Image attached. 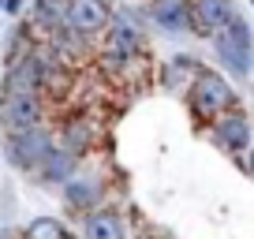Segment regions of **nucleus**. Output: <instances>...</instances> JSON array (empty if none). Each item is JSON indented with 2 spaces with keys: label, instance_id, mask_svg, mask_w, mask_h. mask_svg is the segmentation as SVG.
Segmentation results:
<instances>
[{
  "label": "nucleus",
  "instance_id": "nucleus-19",
  "mask_svg": "<svg viewBox=\"0 0 254 239\" xmlns=\"http://www.w3.org/2000/svg\"><path fill=\"white\" fill-rule=\"evenodd\" d=\"M247 168H251V176H254V142L247 146Z\"/></svg>",
  "mask_w": 254,
  "mask_h": 239
},
{
  "label": "nucleus",
  "instance_id": "nucleus-16",
  "mask_svg": "<svg viewBox=\"0 0 254 239\" xmlns=\"http://www.w3.org/2000/svg\"><path fill=\"white\" fill-rule=\"evenodd\" d=\"M23 239H71V236H67V228H64L56 217H34V221L26 224Z\"/></svg>",
  "mask_w": 254,
  "mask_h": 239
},
{
  "label": "nucleus",
  "instance_id": "nucleus-11",
  "mask_svg": "<svg viewBox=\"0 0 254 239\" xmlns=\"http://www.w3.org/2000/svg\"><path fill=\"white\" fill-rule=\"evenodd\" d=\"M101 194H105V187L94 176H71V179L64 183V202L71 209H94L97 202H101Z\"/></svg>",
  "mask_w": 254,
  "mask_h": 239
},
{
  "label": "nucleus",
  "instance_id": "nucleus-8",
  "mask_svg": "<svg viewBox=\"0 0 254 239\" xmlns=\"http://www.w3.org/2000/svg\"><path fill=\"white\" fill-rule=\"evenodd\" d=\"M4 94H34L41 97V71H38V56L23 53L15 60H8V71H4Z\"/></svg>",
  "mask_w": 254,
  "mask_h": 239
},
{
  "label": "nucleus",
  "instance_id": "nucleus-15",
  "mask_svg": "<svg viewBox=\"0 0 254 239\" xmlns=\"http://www.w3.org/2000/svg\"><path fill=\"white\" fill-rule=\"evenodd\" d=\"M64 11H67V0H34L30 4V19L38 30L53 34L56 26H64Z\"/></svg>",
  "mask_w": 254,
  "mask_h": 239
},
{
  "label": "nucleus",
  "instance_id": "nucleus-13",
  "mask_svg": "<svg viewBox=\"0 0 254 239\" xmlns=\"http://www.w3.org/2000/svg\"><path fill=\"white\" fill-rule=\"evenodd\" d=\"M90 146H94V127H90L86 120L71 116L67 123H64V135H60V150H67L71 157H82V153H90Z\"/></svg>",
  "mask_w": 254,
  "mask_h": 239
},
{
  "label": "nucleus",
  "instance_id": "nucleus-9",
  "mask_svg": "<svg viewBox=\"0 0 254 239\" xmlns=\"http://www.w3.org/2000/svg\"><path fill=\"white\" fill-rule=\"evenodd\" d=\"M232 15V0H190V34L209 38Z\"/></svg>",
  "mask_w": 254,
  "mask_h": 239
},
{
  "label": "nucleus",
  "instance_id": "nucleus-18",
  "mask_svg": "<svg viewBox=\"0 0 254 239\" xmlns=\"http://www.w3.org/2000/svg\"><path fill=\"white\" fill-rule=\"evenodd\" d=\"M4 11H8V15H23V11H26V0H4Z\"/></svg>",
  "mask_w": 254,
  "mask_h": 239
},
{
  "label": "nucleus",
  "instance_id": "nucleus-10",
  "mask_svg": "<svg viewBox=\"0 0 254 239\" xmlns=\"http://www.w3.org/2000/svg\"><path fill=\"white\" fill-rule=\"evenodd\" d=\"M150 19L168 34H190V0H153Z\"/></svg>",
  "mask_w": 254,
  "mask_h": 239
},
{
  "label": "nucleus",
  "instance_id": "nucleus-6",
  "mask_svg": "<svg viewBox=\"0 0 254 239\" xmlns=\"http://www.w3.org/2000/svg\"><path fill=\"white\" fill-rule=\"evenodd\" d=\"M112 23V11L105 0H67V11H64V26L82 38H94L105 26Z\"/></svg>",
  "mask_w": 254,
  "mask_h": 239
},
{
  "label": "nucleus",
  "instance_id": "nucleus-3",
  "mask_svg": "<svg viewBox=\"0 0 254 239\" xmlns=\"http://www.w3.org/2000/svg\"><path fill=\"white\" fill-rule=\"evenodd\" d=\"M105 67L112 71H124V67H135L142 60V23H135L131 11H120L112 15L109 34H105V53H101Z\"/></svg>",
  "mask_w": 254,
  "mask_h": 239
},
{
  "label": "nucleus",
  "instance_id": "nucleus-2",
  "mask_svg": "<svg viewBox=\"0 0 254 239\" xmlns=\"http://www.w3.org/2000/svg\"><path fill=\"white\" fill-rule=\"evenodd\" d=\"M187 101L194 109V116L202 120H217L221 112L236 109V90L224 79L221 71H209V67H198L187 82Z\"/></svg>",
  "mask_w": 254,
  "mask_h": 239
},
{
  "label": "nucleus",
  "instance_id": "nucleus-21",
  "mask_svg": "<svg viewBox=\"0 0 254 239\" xmlns=\"http://www.w3.org/2000/svg\"><path fill=\"white\" fill-rule=\"evenodd\" d=\"M251 8H254V0H251Z\"/></svg>",
  "mask_w": 254,
  "mask_h": 239
},
{
  "label": "nucleus",
  "instance_id": "nucleus-5",
  "mask_svg": "<svg viewBox=\"0 0 254 239\" xmlns=\"http://www.w3.org/2000/svg\"><path fill=\"white\" fill-rule=\"evenodd\" d=\"M45 123V101L34 94H4L0 97V127L4 135H23L30 127Z\"/></svg>",
  "mask_w": 254,
  "mask_h": 239
},
{
  "label": "nucleus",
  "instance_id": "nucleus-14",
  "mask_svg": "<svg viewBox=\"0 0 254 239\" xmlns=\"http://www.w3.org/2000/svg\"><path fill=\"white\" fill-rule=\"evenodd\" d=\"M86 239H127L116 209H94L86 217Z\"/></svg>",
  "mask_w": 254,
  "mask_h": 239
},
{
  "label": "nucleus",
  "instance_id": "nucleus-20",
  "mask_svg": "<svg viewBox=\"0 0 254 239\" xmlns=\"http://www.w3.org/2000/svg\"><path fill=\"white\" fill-rule=\"evenodd\" d=\"M0 11H4V0H0Z\"/></svg>",
  "mask_w": 254,
  "mask_h": 239
},
{
  "label": "nucleus",
  "instance_id": "nucleus-1",
  "mask_svg": "<svg viewBox=\"0 0 254 239\" xmlns=\"http://www.w3.org/2000/svg\"><path fill=\"white\" fill-rule=\"evenodd\" d=\"M209 38H213L217 60H221L236 79L251 75V67H254V34H251V26H247V19H239L236 11H232L228 23H224L221 30H213Z\"/></svg>",
  "mask_w": 254,
  "mask_h": 239
},
{
  "label": "nucleus",
  "instance_id": "nucleus-7",
  "mask_svg": "<svg viewBox=\"0 0 254 239\" xmlns=\"http://www.w3.org/2000/svg\"><path fill=\"white\" fill-rule=\"evenodd\" d=\"M213 138H217V146H221V150H228V153H247V146L254 142L251 120H247L239 109L221 112V116H217V123H213Z\"/></svg>",
  "mask_w": 254,
  "mask_h": 239
},
{
  "label": "nucleus",
  "instance_id": "nucleus-4",
  "mask_svg": "<svg viewBox=\"0 0 254 239\" xmlns=\"http://www.w3.org/2000/svg\"><path fill=\"white\" fill-rule=\"evenodd\" d=\"M53 146H56L53 131L41 123V127H30V131H23V135H11L8 142H4V157H8L11 168L30 172V168H41V161L53 153Z\"/></svg>",
  "mask_w": 254,
  "mask_h": 239
},
{
  "label": "nucleus",
  "instance_id": "nucleus-12",
  "mask_svg": "<svg viewBox=\"0 0 254 239\" xmlns=\"http://www.w3.org/2000/svg\"><path fill=\"white\" fill-rule=\"evenodd\" d=\"M41 179L45 183H67L75 172H79V157H71L67 150H60V146H53V153H49L45 161H41Z\"/></svg>",
  "mask_w": 254,
  "mask_h": 239
},
{
  "label": "nucleus",
  "instance_id": "nucleus-17",
  "mask_svg": "<svg viewBox=\"0 0 254 239\" xmlns=\"http://www.w3.org/2000/svg\"><path fill=\"white\" fill-rule=\"evenodd\" d=\"M194 71H198V64H194L190 56H176V60H168V67H165V82L168 86H187Z\"/></svg>",
  "mask_w": 254,
  "mask_h": 239
}]
</instances>
